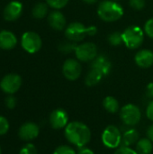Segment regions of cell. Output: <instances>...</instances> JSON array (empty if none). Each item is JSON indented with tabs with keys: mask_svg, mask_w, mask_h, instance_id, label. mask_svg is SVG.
Returning a JSON list of instances; mask_svg holds the SVG:
<instances>
[{
	"mask_svg": "<svg viewBox=\"0 0 153 154\" xmlns=\"http://www.w3.org/2000/svg\"><path fill=\"white\" fill-rule=\"evenodd\" d=\"M77 42L69 41V42H63L59 45V51L64 54H69L71 53L72 51L75 52L76 49H77Z\"/></svg>",
	"mask_w": 153,
	"mask_h": 154,
	"instance_id": "cell-23",
	"label": "cell"
},
{
	"mask_svg": "<svg viewBox=\"0 0 153 154\" xmlns=\"http://www.w3.org/2000/svg\"><path fill=\"white\" fill-rule=\"evenodd\" d=\"M77 154H95V152L89 149V148H87V147H83V148H80L79 151L78 152Z\"/></svg>",
	"mask_w": 153,
	"mask_h": 154,
	"instance_id": "cell-35",
	"label": "cell"
},
{
	"mask_svg": "<svg viewBox=\"0 0 153 154\" xmlns=\"http://www.w3.org/2000/svg\"><path fill=\"white\" fill-rule=\"evenodd\" d=\"M82 72V67L78 60L75 59H68L65 60L62 66V73L64 77L70 80H77Z\"/></svg>",
	"mask_w": 153,
	"mask_h": 154,
	"instance_id": "cell-10",
	"label": "cell"
},
{
	"mask_svg": "<svg viewBox=\"0 0 153 154\" xmlns=\"http://www.w3.org/2000/svg\"><path fill=\"white\" fill-rule=\"evenodd\" d=\"M23 12V5L18 1H12L4 9V18L8 22L17 20Z\"/></svg>",
	"mask_w": 153,
	"mask_h": 154,
	"instance_id": "cell-13",
	"label": "cell"
},
{
	"mask_svg": "<svg viewBox=\"0 0 153 154\" xmlns=\"http://www.w3.org/2000/svg\"><path fill=\"white\" fill-rule=\"evenodd\" d=\"M40 133V128L38 125L32 122H27L22 125L18 131V135L20 139L25 142H30L37 138Z\"/></svg>",
	"mask_w": 153,
	"mask_h": 154,
	"instance_id": "cell-12",
	"label": "cell"
},
{
	"mask_svg": "<svg viewBox=\"0 0 153 154\" xmlns=\"http://www.w3.org/2000/svg\"><path fill=\"white\" fill-rule=\"evenodd\" d=\"M140 140L139 132L134 128H130L126 130L122 136V145L131 147L133 144H136Z\"/></svg>",
	"mask_w": 153,
	"mask_h": 154,
	"instance_id": "cell-18",
	"label": "cell"
},
{
	"mask_svg": "<svg viewBox=\"0 0 153 154\" xmlns=\"http://www.w3.org/2000/svg\"><path fill=\"white\" fill-rule=\"evenodd\" d=\"M114 154H139L135 150L132 149L131 147H127V146H123L121 145L120 147H118L116 149V151L115 152Z\"/></svg>",
	"mask_w": 153,
	"mask_h": 154,
	"instance_id": "cell-29",
	"label": "cell"
},
{
	"mask_svg": "<svg viewBox=\"0 0 153 154\" xmlns=\"http://www.w3.org/2000/svg\"><path fill=\"white\" fill-rule=\"evenodd\" d=\"M21 45L25 51L33 54L41 50L42 41L38 33L34 32H26L21 38Z\"/></svg>",
	"mask_w": 153,
	"mask_h": 154,
	"instance_id": "cell-7",
	"label": "cell"
},
{
	"mask_svg": "<svg viewBox=\"0 0 153 154\" xmlns=\"http://www.w3.org/2000/svg\"><path fill=\"white\" fill-rule=\"evenodd\" d=\"M53 154H77L76 151L68 145H60L55 149Z\"/></svg>",
	"mask_w": 153,
	"mask_h": 154,
	"instance_id": "cell-26",
	"label": "cell"
},
{
	"mask_svg": "<svg viewBox=\"0 0 153 154\" xmlns=\"http://www.w3.org/2000/svg\"><path fill=\"white\" fill-rule=\"evenodd\" d=\"M17 44L16 36L10 31L0 32V49L9 51L14 49Z\"/></svg>",
	"mask_w": 153,
	"mask_h": 154,
	"instance_id": "cell-17",
	"label": "cell"
},
{
	"mask_svg": "<svg viewBox=\"0 0 153 154\" xmlns=\"http://www.w3.org/2000/svg\"><path fill=\"white\" fill-rule=\"evenodd\" d=\"M16 98L13 96V95H9L5 100V106L9 109H13L16 106Z\"/></svg>",
	"mask_w": 153,
	"mask_h": 154,
	"instance_id": "cell-32",
	"label": "cell"
},
{
	"mask_svg": "<svg viewBox=\"0 0 153 154\" xmlns=\"http://www.w3.org/2000/svg\"><path fill=\"white\" fill-rule=\"evenodd\" d=\"M19 154H37V149L34 144L27 143L20 150Z\"/></svg>",
	"mask_w": 153,
	"mask_h": 154,
	"instance_id": "cell-28",
	"label": "cell"
},
{
	"mask_svg": "<svg viewBox=\"0 0 153 154\" xmlns=\"http://www.w3.org/2000/svg\"><path fill=\"white\" fill-rule=\"evenodd\" d=\"M114 1H118V0H114Z\"/></svg>",
	"mask_w": 153,
	"mask_h": 154,
	"instance_id": "cell-39",
	"label": "cell"
},
{
	"mask_svg": "<svg viewBox=\"0 0 153 154\" xmlns=\"http://www.w3.org/2000/svg\"><path fill=\"white\" fill-rule=\"evenodd\" d=\"M67 141L77 148H83L87 145L91 140V131L89 127L78 121L69 123L64 130Z\"/></svg>",
	"mask_w": 153,
	"mask_h": 154,
	"instance_id": "cell-1",
	"label": "cell"
},
{
	"mask_svg": "<svg viewBox=\"0 0 153 154\" xmlns=\"http://www.w3.org/2000/svg\"><path fill=\"white\" fill-rule=\"evenodd\" d=\"M97 14L99 18L105 22H115L124 15V9L116 1L105 0L99 4Z\"/></svg>",
	"mask_w": 153,
	"mask_h": 154,
	"instance_id": "cell-2",
	"label": "cell"
},
{
	"mask_svg": "<svg viewBox=\"0 0 153 154\" xmlns=\"http://www.w3.org/2000/svg\"><path fill=\"white\" fill-rule=\"evenodd\" d=\"M122 136L120 129L115 125H108L102 133V143L109 149H117L122 145Z\"/></svg>",
	"mask_w": 153,
	"mask_h": 154,
	"instance_id": "cell-5",
	"label": "cell"
},
{
	"mask_svg": "<svg viewBox=\"0 0 153 154\" xmlns=\"http://www.w3.org/2000/svg\"><path fill=\"white\" fill-rule=\"evenodd\" d=\"M32 16L36 19H42L48 14V5L44 3H38L32 8Z\"/></svg>",
	"mask_w": 153,
	"mask_h": 154,
	"instance_id": "cell-22",
	"label": "cell"
},
{
	"mask_svg": "<svg viewBox=\"0 0 153 154\" xmlns=\"http://www.w3.org/2000/svg\"><path fill=\"white\" fill-rule=\"evenodd\" d=\"M46 2L49 6L59 10L66 6L69 3V0H46Z\"/></svg>",
	"mask_w": 153,
	"mask_h": 154,
	"instance_id": "cell-25",
	"label": "cell"
},
{
	"mask_svg": "<svg viewBox=\"0 0 153 154\" xmlns=\"http://www.w3.org/2000/svg\"><path fill=\"white\" fill-rule=\"evenodd\" d=\"M104 108L110 114H115L119 111V103L114 97L108 96L103 100Z\"/></svg>",
	"mask_w": 153,
	"mask_h": 154,
	"instance_id": "cell-21",
	"label": "cell"
},
{
	"mask_svg": "<svg viewBox=\"0 0 153 154\" xmlns=\"http://www.w3.org/2000/svg\"><path fill=\"white\" fill-rule=\"evenodd\" d=\"M147 137L153 143V124L147 129Z\"/></svg>",
	"mask_w": 153,
	"mask_h": 154,
	"instance_id": "cell-36",
	"label": "cell"
},
{
	"mask_svg": "<svg viewBox=\"0 0 153 154\" xmlns=\"http://www.w3.org/2000/svg\"><path fill=\"white\" fill-rule=\"evenodd\" d=\"M146 96H147L149 98L153 99V82L150 83V84L147 86V88H146Z\"/></svg>",
	"mask_w": 153,
	"mask_h": 154,
	"instance_id": "cell-34",
	"label": "cell"
},
{
	"mask_svg": "<svg viewBox=\"0 0 153 154\" xmlns=\"http://www.w3.org/2000/svg\"><path fill=\"white\" fill-rule=\"evenodd\" d=\"M135 151L139 154H151L153 151V143L148 137L142 138L137 142Z\"/></svg>",
	"mask_w": 153,
	"mask_h": 154,
	"instance_id": "cell-19",
	"label": "cell"
},
{
	"mask_svg": "<svg viewBox=\"0 0 153 154\" xmlns=\"http://www.w3.org/2000/svg\"><path fill=\"white\" fill-rule=\"evenodd\" d=\"M22 86V78L18 74L10 73L5 75L0 81V88L8 95L16 93Z\"/></svg>",
	"mask_w": 153,
	"mask_h": 154,
	"instance_id": "cell-8",
	"label": "cell"
},
{
	"mask_svg": "<svg viewBox=\"0 0 153 154\" xmlns=\"http://www.w3.org/2000/svg\"><path fill=\"white\" fill-rule=\"evenodd\" d=\"M131 7L135 10H142L145 6V0H129Z\"/></svg>",
	"mask_w": 153,
	"mask_h": 154,
	"instance_id": "cell-30",
	"label": "cell"
},
{
	"mask_svg": "<svg viewBox=\"0 0 153 154\" xmlns=\"http://www.w3.org/2000/svg\"><path fill=\"white\" fill-rule=\"evenodd\" d=\"M49 121L50 126L55 130L65 128L69 124L68 113L62 108H57L50 113Z\"/></svg>",
	"mask_w": 153,
	"mask_h": 154,
	"instance_id": "cell-11",
	"label": "cell"
},
{
	"mask_svg": "<svg viewBox=\"0 0 153 154\" xmlns=\"http://www.w3.org/2000/svg\"><path fill=\"white\" fill-rule=\"evenodd\" d=\"M123 40L127 48L131 50L138 49L144 41V32L139 26H129L123 32Z\"/></svg>",
	"mask_w": 153,
	"mask_h": 154,
	"instance_id": "cell-4",
	"label": "cell"
},
{
	"mask_svg": "<svg viewBox=\"0 0 153 154\" xmlns=\"http://www.w3.org/2000/svg\"><path fill=\"white\" fill-rule=\"evenodd\" d=\"M146 116L149 120L153 122V100L149 103L146 108Z\"/></svg>",
	"mask_w": 153,
	"mask_h": 154,
	"instance_id": "cell-33",
	"label": "cell"
},
{
	"mask_svg": "<svg viewBox=\"0 0 153 154\" xmlns=\"http://www.w3.org/2000/svg\"><path fill=\"white\" fill-rule=\"evenodd\" d=\"M75 54L79 61H92L97 56V47L93 42H84L77 46Z\"/></svg>",
	"mask_w": 153,
	"mask_h": 154,
	"instance_id": "cell-9",
	"label": "cell"
},
{
	"mask_svg": "<svg viewBox=\"0 0 153 154\" xmlns=\"http://www.w3.org/2000/svg\"><path fill=\"white\" fill-rule=\"evenodd\" d=\"M96 33V28L95 26L87 27L83 23L74 22L69 24L65 29V35L69 41L78 42L86 38V36H92Z\"/></svg>",
	"mask_w": 153,
	"mask_h": 154,
	"instance_id": "cell-3",
	"label": "cell"
},
{
	"mask_svg": "<svg viewBox=\"0 0 153 154\" xmlns=\"http://www.w3.org/2000/svg\"><path fill=\"white\" fill-rule=\"evenodd\" d=\"M91 69H95L96 70H98L99 72H101L103 74L104 77L107 76L112 69V64L109 60V59L104 55H97L91 63Z\"/></svg>",
	"mask_w": 153,
	"mask_h": 154,
	"instance_id": "cell-14",
	"label": "cell"
},
{
	"mask_svg": "<svg viewBox=\"0 0 153 154\" xmlns=\"http://www.w3.org/2000/svg\"><path fill=\"white\" fill-rule=\"evenodd\" d=\"M120 118L125 125L134 126L142 119L141 109L134 104H127L121 108Z\"/></svg>",
	"mask_w": 153,
	"mask_h": 154,
	"instance_id": "cell-6",
	"label": "cell"
},
{
	"mask_svg": "<svg viewBox=\"0 0 153 154\" xmlns=\"http://www.w3.org/2000/svg\"><path fill=\"white\" fill-rule=\"evenodd\" d=\"M48 23H49L50 26L56 31L64 30L66 27V23H67L64 14L58 10L53 11L49 14Z\"/></svg>",
	"mask_w": 153,
	"mask_h": 154,
	"instance_id": "cell-15",
	"label": "cell"
},
{
	"mask_svg": "<svg viewBox=\"0 0 153 154\" xmlns=\"http://www.w3.org/2000/svg\"><path fill=\"white\" fill-rule=\"evenodd\" d=\"M8 131H9V122L5 116H0V136L5 134Z\"/></svg>",
	"mask_w": 153,
	"mask_h": 154,
	"instance_id": "cell-27",
	"label": "cell"
},
{
	"mask_svg": "<svg viewBox=\"0 0 153 154\" xmlns=\"http://www.w3.org/2000/svg\"><path fill=\"white\" fill-rule=\"evenodd\" d=\"M103 78H104V76L101 72H99L98 70H96L95 69H91L90 71L86 76L85 84L87 87H94V86L97 85L102 80Z\"/></svg>",
	"mask_w": 153,
	"mask_h": 154,
	"instance_id": "cell-20",
	"label": "cell"
},
{
	"mask_svg": "<svg viewBox=\"0 0 153 154\" xmlns=\"http://www.w3.org/2000/svg\"><path fill=\"white\" fill-rule=\"evenodd\" d=\"M0 154H2V150H1V146H0Z\"/></svg>",
	"mask_w": 153,
	"mask_h": 154,
	"instance_id": "cell-38",
	"label": "cell"
},
{
	"mask_svg": "<svg viewBox=\"0 0 153 154\" xmlns=\"http://www.w3.org/2000/svg\"><path fill=\"white\" fill-rule=\"evenodd\" d=\"M108 42L113 46H119V45H121L122 43H124L123 33H121L120 32H112L108 36Z\"/></svg>",
	"mask_w": 153,
	"mask_h": 154,
	"instance_id": "cell-24",
	"label": "cell"
},
{
	"mask_svg": "<svg viewBox=\"0 0 153 154\" xmlns=\"http://www.w3.org/2000/svg\"><path fill=\"white\" fill-rule=\"evenodd\" d=\"M82 1L86 4H88V5H93V4L97 2V0H82Z\"/></svg>",
	"mask_w": 153,
	"mask_h": 154,
	"instance_id": "cell-37",
	"label": "cell"
},
{
	"mask_svg": "<svg viewBox=\"0 0 153 154\" xmlns=\"http://www.w3.org/2000/svg\"><path fill=\"white\" fill-rule=\"evenodd\" d=\"M144 31H145V33L150 37L153 39V18L149 19L145 25H144Z\"/></svg>",
	"mask_w": 153,
	"mask_h": 154,
	"instance_id": "cell-31",
	"label": "cell"
},
{
	"mask_svg": "<svg viewBox=\"0 0 153 154\" xmlns=\"http://www.w3.org/2000/svg\"><path fill=\"white\" fill-rule=\"evenodd\" d=\"M135 63L142 68L148 69L153 65V52L151 50H142L135 55Z\"/></svg>",
	"mask_w": 153,
	"mask_h": 154,
	"instance_id": "cell-16",
	"label": "cell"
}]
</instances>
